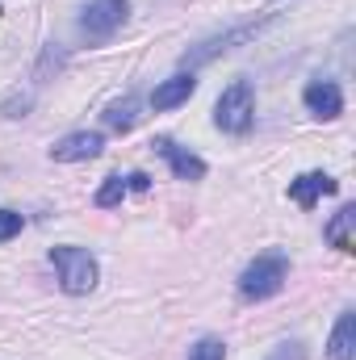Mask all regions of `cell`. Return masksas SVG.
Returning <instances> with one entry per match:
<instances>
[{
  "label": "cell",
  "mask_w": 356,
  "mask_h": 360,
  "mask_svg": "<svg viewBox=\"0 0 356 360\" xmlns=\"http://www.w3.org/2000/svg\"><path fill=\"white\" fill-rule=\"evenodd\" d=\"M51 264H55V276H59V289L72 293V297H84L96 289L101 281V264L89 248H76V243H63L51 252Z\"/></svg>",
  "instance_id": "obj_1"
},
{
  "label": "cell",
  "mask_w": 356,
  "mask_h": 360,
  "mask_svg": "<svg viewBox=\"0 0 356 360\" xmlns=\"http://www.w3.org/2000/svg\"><path fill=\"white\" fill-rule=\"evenodd\" d=\"M252 122H256V89H252V80H231L218 96V105H214V126L222 134H248Z\"/></svg>",
  "instance_id": "obj_2"
},
{
  "label": "cell",
  "mask_w": 356,
  "mask_h": 360,
  "mask_svg": "<svg viewBox=\"0 0 356 360\" xmlns=\"http://www.w3.org/2000/svg\"><path fill=\"white\" fill-rule=\"evenodd\" d=\"M285 281H289V256L265 252V256H256L248 269L239 272V293L248 302H265V297L285 289Z\"/></svg>",
  "instance_id": "obj_3"
},
{
  "label": "cell",
  "mask_w": 356,
  "mask_h": 360,
  "mask_svg": "<svg viewBox=\"0 0 356 360\" xmlns=\"http://www.w3.org/2000/svg\"><path fill=\"white\" fill-rule=\"evenodd\" d=\"M268 21H272V17H265V21H248V25H235V30H227V34H214V38H205V42L189 46V51H184V68L193 72V68H201V63H214L218 55L235 51L239 42H252V38L265 30Z\"/></svg>",
  "instance_id": "obj_4"
},
{
  "label": "cell",
  "mask_w": 356,
  "mask_h": 360,
  "mask_svg": "<svg viewBox=\"0 0 356 360\" xmlns=\"http://www.w3.org/2000/svg\"><path fill=\"white\" fill-rule=\"evenodd\" d=\"M130 17V0H89V8L80 13V34L89 42H105L113 38Z\"/></svg>",
  "instance_id": "obj_5"
},
{
  "label": "cell",
  "mask_w": 356,
  "mask_h": 360,
  "mask_svg": "<svg viewBox=\"0 0 356 360\" xmlns=\"http://www.w3.org/2000/svg\"><path fill=\"white\" fill-rule=\"evenodd\" d=\"M105 151V139L96 134V130H76V134H68V139H59L55 147H51V160H59V164H80V160H96Z\"/></svg>",
  "instance_id": "obj_6"
},
{
  "label": "cell",
  "mask_w": 356,
  "mask_h": 360,
  "mask_svg": "<svg viewBox=\"0 0 356 360\" xmlns=\"http://www.w3.org/2000/svg\"><path fill=\"white\" fill-rule=\"evenodd\" d=\"M302 101H306V109H310L314 117H323V122H336V117L344 113V89H340L336 80H314V84H306Z\"/></svg>",
  "instance_id": "obj_7"
},
{
  "label": "cell",
  "mask_w": 356,
  "mask_h": 360,
  "mask_svg": "<svg viewBox=\"0 0 356 360\" xmlns=\"http://www.w3.org/2000/svg\"><path fill=\"white\" fill-rule=\"evenodd\" d=\"M151 147L168 160V168H172V176H177V180H201V176H205V160H201V155H193V151H184V147H177L172 139H155Z\"/></svg>",
  "instance_id": "obj_8"
},
{
  "label": "cell",
  "mask_w": 356,
  "mask_h": 360,
  "mask_svg": "<svg viewBox=\"0 0 356 360\" xmlns=\"http://www.w3.org/2000/svg\"><path fill=\"white\" fill-rule=\"evenodd\" d=\"M327 360H356V310H340L327 340Z\"/></svg>",
  "instance_id": "obj_9"
},
{
  "label": "cell",
  "mask_w": 356,
  "mask_h": 360,
  "mask_svg": "<svg viewBox=\"0 0 356 360\" xmlns=\"http://www.w3.org/2000/svg\"><path fill=\"white\" fill-rule=\"evenodd\" d=\"M340 184L327 176V172H302L298 180H289V197L302 205V210H310L319 197H327V193H336Z\"/></svg>",
  "instance_id": "obj_10"
},
{
  "label": "cell",
  "mask_w": 356,
  "mask_h": 360,
  "mask_svg": "<svg viewBox=\"0 0 356 360\" xmlns=\"http://www.w3.org/2000/svg\"><path fill=\"white\" fill-rule=\"evenodd\" d=\"M193 92H197V76H193V72H177L172 80H164L160 89L151 92V109H177V105H184Z\"/></svg>",
  "instance_id": "obj_11"
},
{
  "label": "cell",
  "mask_w": 356,
  "mask_h": 360,
  "mask_svg": "<svg viewBox=\"0 0 356 360\" xmlns=\"http://www.w3.org/2000/svg\"><path fill=\"white\" fill-rule=\"evenodd\" d=\"M352 222H356V205H340V210H336V218L323 226V239H327L336 252H352V248H356Z\"/></svg>",
  "instance_id": "obj_12"
},
{
  "label": "cell",
  "mask_w": 356,
  "mask_h": 360,
  "mask_svg": "<svg viewBox=\"0 0 356 360\" xmlns=\"http://www.w3.org/2000/svg\"><path fill=\"white\" fill-rule=\"evenodd\" d=\"M105 122H109L117 134L134 130V122H139V96H122V101H113V105L105 109Z\"/></svg>",
  "instance_id": "obj_13"
},
{
  "label": "cell",
  "mask_w": 356,
  "mask_h": 360,
  "mask_svg": "<svg viewBox=\"0 0 356 360\" xmlns=\"http://www.w3.org/2000/svg\"><path fill=\"white\" fill-rule=\"evenodd\" d=\"M189 360H227V344L218 335H201L193 348H189Z\"/></svg>",
  "instance_id": "obj_14"
},
{
  "label": "cell",
  "mask_w": 356,
  "mask_h": 360,
  "mask_svg": "<svg viewBox=\"0 0 356 360\" xmlns=\"http://www.w3.org/2000/svg\"><path fill=\"white\" fill-rule=\"evenodd\" d=\"M122 197H126V176H105V184L96 188V205H101V210L117 205Z\"/></svg>",
  "instance_id": "obj_15"
},
{
  "label": "cell",
  "mask_w": 356,
  "mask_h": 360,
  "mask_svg": "<svg viewBox=\"0 0 356 360\" xmlns=\"http://www.w3.org/2000/svg\"><path fill=\"white\" fill-rule=\"evenodd\" d=\"M21 226H25V218L17 210H0V243H8L13 235H21Z\"/></svg>",
  "instance_id": "obj_16"
},
{
  "label": "cell",
  "mask_w": 356,
  "mask_h": 360,
  "mask_svg": "<svg viewBox=\"0 0 356 360\" xmlns=\"http://www.w3.org/2000/svg\"><path fill=\"white\" fill-rule=\"evenodd\" d=\"M268 360H306V348H302L298 340H289V344H276Z\"/></svg>",
  "instance_id": "obj_17"
},
{
  "label": "cell",
  "mask_w": 356,
  "mask_h": 360,
  "mask_svg": "<svg viewBox=\"0 0 356 360\" xmlns=\"http://www.w3.org/2000/svg\"><path fill=\"white\" fill-rule=\"evenodd\" d=\"M147 184H151V180L143 176V172H134V176H126V188H134V193H143Z\"/></svg>",
  "instance_id": "obj_18"
}]
</instances>
